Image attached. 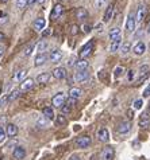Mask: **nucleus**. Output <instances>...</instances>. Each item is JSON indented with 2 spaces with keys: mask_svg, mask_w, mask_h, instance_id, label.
<instances>
[{
  "mask_svg": "<svg viewBox=\"0 0 150 160\" xmlns=\"http://www.w3.org/2000/svg\"><path fill=\"white\" fill-rule=\"evenodd\" d=\"M96 30H98V31H103V24H98V26H96Z\"/></svg>",
  "mask_w": 150,
  "mask_h": 160,
  "instance_id": "48",
  "label": "nucleus"
},
{
  "mask_svg": "<svg viewBox=\"0 0 150 160\" xmlns=\"http://www.w3.org/2000/svg\"><path fill=\"white\" fill-rule=\"evenodd\" d=\"M49 34H50V30H46V31H43V34H42V35H43V37H47Z\"/></svg>",
  "mask_w": 150,
  "mask_h": 160,
  "instance_id": "49",
  "label": "nucleus"
},
{
  "mask_svg": "<svg viewBox=\"0 0 150 160\" xmlns=\"http://www.w3.org/2000/svg\"><path fill=\"white\" fill-rule=\"evenodd\" d=\"M19 94H20V92H19V90H14V92H12L10 96H7V100H8V102H10V101H14V100H15V98H16V97L19 96Z\"/></svg>",
  "mask_w": 150,
  "mask_h": 160,
  "instance_id": "32",
  "label": "nucleus"
},
{
  "mask_svg": "<svg viewBox=\"0 0 150 160\" xmlns=\"http://www.w3.org/2000/svg\"><path fill=\"white\" fill-rule=\"evenodd\" d=\"M45 26H46L45 18H37V19H35V22H34V30L35 31H42L45 28Z\"/></svg>",
  "mask_w": 150,
  "mask_h": 160,
  "instance_id": "15",
  "label": "nucleus"
},
{
  "mask_svg": "<svg viewBox=\"0 0 150 160\" xmlns=\"http://www.w3.org/2000/svg\"><path fill=\"white\" fill-rule=\"evenodd\" d=\"M89 77H91L89 72H88V70H83V72H76L73 78H74L76 82H85V81L89 79Z\"/></svg>",
  "mask_w": 150,
  "mask_h": 160,
  "instance_id": "5",
  "label": "nucleus"
},
{
  "mask_svg": "<svg viewBox=\"0 0 150 160\" xmlns=\"http://www.w3.org/2000/svg\"><path fill=\"white\" fill-rule=\"evenodd\" d=\"M46 47H47V42L46 41H41L37 44V51L39 52V54H42V52L46 50Z\"/></svg>",
  "mask_w": 150,
  "mask_h": 160,
  "instance_id": "29",
  "label": "nucleus"
},
{
  "mask_svg": "<svg viewBox=\"0 0 150 160\" xmlns=\"http://www.w3.org/2000/svg\"><path fill=\"white\" fill-rule=\"evenodd\" d=\"M49 79H50V74L49 73H42V74H39L37 77V82L46 83V82H49Z\"/></svg>",
  "mask_w": 150,
  "mask_h": 160,
  "instance_id": "26",
  "label": "nucleus"
},
{
  "mask_svg": "<svg viewBox=\"0 0 150 160\" xmlns=\"http://www.w3.org/2000/svg\"><path fill=\"white\" fill-rule=\"evenodd\" d=\"M53 77L56 79H64L67 77V70H65V68H56L53 70Z\"/></svg>",
  "mask_w": 150,
  "mask_h": 160,
  "instance_id": "13",
  "label": "nucleus"
},
{
  "mask_svg": "<svg viewBox=\"0 0 150 160\" xmlns=\"http://www.w3.org/2000/svg\"><path fill=\"white\" fill-rule=\"evenodd\" d=\"M56 124H57V125H65V124H67V118H65L64 114H60V116H57Z\"/></svg>",
  "mask_w": 150,
  "mask_h": 160,
  "instance_id": "31",
  "label": "nucleus"
},
{
  "mask_svg": "<svg viewBox=\"0 0 150 160\" xmlns=\"http://www.w3.org/2000/svg\"><path fill=\"white\" fill-rule=\"evenodd\" d=\"M133 51H134L135 55H143L145 51H146V44H145L143 42H138V43H137L135 46H134Z\"/></svg>",
  "mask_w": 150,
  "mask_h": 160,
  "instance_id": "14",
  "label": "nucleus"
},
{
  "mask_svg": "<svg viewBox=\"0 0 150 160\" xmlns=\"http://www.w3.org/2000/svg\"><path fill=\"white\" fill-rule=\"evenodd\" d=\"M94 47H95V42L94 41H89L87 44H84L83 48H81V51H80V58L85 59L87 57H89L92 50H94Z\"/></svg>",
  "mask_w": 150,
  "mask_h": 160,
  "instance_id": "1",
  "label": "nucleus"
},
{
  "mask_svg": "<svg viewBox=\"0 0 150 160\" xmlns=\"http://www.w3.org/2000/svg\"><path fill=\"white\" fill-rule=\"evenodd\" d=\"M43 117L47 120H53L54 118V110H53L50 106H46V108L43 109Z\"/></svg>",
  "mask_w": 150,
  "mask_h": 160,
  "instance_id": "25",
  "label": "nucleus"
},
{
  "mask_svg": "<svg viewBox=\"0 0 150 160\" xmlns=\"http://www.w3.org/2000/svg\"><path fill=\"white\" fill-rule=\"evenodd\" d=\"M91 30H92V26H91V24H89V26H88V24L83 26V31H84V32H89Z\"/></svg>",
  "mask_w": 150,
  "mask_h": 160,
  "instance_id": "42",
  "label": "nucleus"
},
{
  "mask_svg": "<svg viewBox=\"0 0 150 160\" xmlns=\"http://www.w3.org/2000/svg\"><path fill=\"white\" fill-rule=\"evenodd\" d=\"M6 135L8 137H15L18 135V127L15 124H8L6 128Z\"/></svg>",
  "mask_w": 150,
  "mask_h": 160,
  "instance_id": "16",
  "label": "nucleus"
},
{
  "mask_svg": "<svg viewBox=\"0 0 150 160\" xmlns=\"http://www.w3.org/2000/svg\"><path fill=\"white\" fill-rule=\"evenodd\" d=\"M46 61H47V55L46 54H43V52H42V54H38L37 57H35L34 66H37V68H38V66H42Z\"/></svg>",
  "mask_w": 150,
  "mask_h": 160,
  "instance_id": "19",
  "label": "nucleus"
},
{
  "mask_svg": "<svg viewBox=\"0 0 150 160\" xmlns=\"http://www.w3.org/2000/svg\"><path fill=\"white\" fill-rule=\"evenodd\" d=\"M98 139H99V141H101V143H107L110 140V133L105 128H100L98 131Z\"/></svg>",
  "mask_w": 150,
  "mask_h": 160,
  "instance_id": "11",
  "label": "nucleus"
},
{
  "mask_svg": "<svg viewBox=\"0 0 150 160\" xmlns=\"http://www.w3.org/2000/svg\"><path fill=\"white\" fill-rule=\"evenodd\" d=\"M145 16H146V7H145V4H141L138 7V10H137V15H135V22H143Z\"/></svg>",
  "mask_w": 150,
  "mask_h": 160,
  "instance_id": "6",
  "label": "nucleus"
},
{
  "mask_svg": "<svg viewBox=\"0 0 150 160\" xmlns=\"http://www.w3.org/2000/svg\"><path fill=\"white\" fill-rule=\"evenodd\" d=\"M119 50H121V52L123 55H126L127 52H129L130 50H131V44H130V42H125V43H122L121 44V48H119Z\"/></svg>",
  "mask_w": 150,
  "mask_h": 160,
  "instance_id": "28",
  "label": "nucleus"
},
{
  "mask_svg": "<svg viewBox=\"0 0 150 160\" xmlns=\"http://www.w3.org/2000/svg\"><path fill=\"white\" fill-rule=\"evenodd\" d=\"M135 15L134 14H130L129 16H127V20H126V28L129 32H133V31L135 30Z\"/></svg>",
  "mask_w": 150,
  "mask_h": 160,
  "instance_id": "7",
  "label": "nucleus"
},
{
  "mask_svg": "<svg viewBox=\"0 0 150 160\" xmlns=\"http://www.w3.org/2000/svg\"><path fill=\"white\" fill-rule=\"evenodd\" d=\"M74 68H76L77 72H83V70H87V69H88V62H87L85 59H80V61L76 62Z\"/></svg>",
  "mask_w": 150,
  "mask_h": 160,
  "instance_id": "21",
  "label": "nucleus"
},
{
  "mask_svg": "<svg viewBox=\"0 0 150 160\" xmlns=\"http://www.w3.org/2000/svg\"><path fill=\"white\" fill-rule=\"evenodd\" d=\"M91 143H92L91 137L87 136V135L80 136V137H77L76 139V145L78 147V148H88V147L91 145Z\"/></svg>",
  "mask_w": 150,
  "mask_h": 160,
  "instance_id": "2",
  "label": "nucleus"
},
{
  "mask_svg": "<svg viewBox=\"0 0 150 160\" xmlns=\"http://www.w3.org/2000/svg\"><path fill=\"white\" fill-rule=\"evenodd\" d=\"M143 97H145V98H147V97H150V85H149V86L143 90Z\"/></svg>",
  "mask_w": 150,
  "mask_h": 160,
  "instance_id": "39",
  "label": "nucleus"
},
{
  "mask_svg": "<svg viewBox=\"0 0 150 160\" xmlns=\"http://www.w3.org/2000/svg\"><path fill=\"white\" fill-rule=\"evenodd\" d=\"M49 59L51 61V62H60L61 59H62V52H61L60 50H53L51 52H50V55H49Z\"/></svg>",
  "mask_w": 150,
  "mask_h": 160,
  "instance_id": "17",
  "label": "nucleus"
},
{
  "mask_svg": "<svg viewBox=\"0 0 150 160\" xmlns=\"http://www.w3.org/2000/svg\"><path fill=\"white\" fill-rule=\"evenodd\" d=\"M142 104H143L142 100H137L134 102V109H141V108H142Z\"/></svg>",
  "mask_w": 150,
  "mask_h": 160,
  "instance_id": "37",
  "label": "nucleus"
},
{
  "mask_svg": "<svg viewBox=\"0 0 150 160\" xmlns=\"http://www.w3.org/2000/svg\"><path fill=\"white\" fill-rule=\"evenodd\" d=\"M7 101H8V100H7V96H6V97H3V98L0 100V106H2V105H4V104H6Z\"/></svg>",
  "mask_w": 150,
  "mask_h": 160,
  "instance_id": "46",
  "label": "nucleus"
},
{
  "mask_svg": "<svg viewBox=\"0 0 150 160\" xmlns=\"http://www.w3.org/2000/svg\"><path fill=\"white\" fill-rule=\"evenodd\" d=\"M35 3H38V4H43V3H45V0H35Z\"/></svg>",
  "mask_w": 150,
  "mask_h": 160,
  "instance_id": "51",
  "label": "nucleus"
},
{
  "mask_svg": "<svg viewBox=\"0 0 150 160\" xmlns=\"http://www.w3.org/2000/svg\"><path fill=\"white\" fill-rule=\"evenodd\" d=\"M77 32H78V26L73 24L72 27H70V34H72V35H76Z\"/></svg>",
  "mask_w": 150,
  "mask_h": 160,
  "instance_id": "38",
  "label": "nucleus"
},
{
  "mask_svg": "<svg viewBox=\"0 0 150 160\" xmlns=\"http://www.w3.org/2000/svg\"><path fill=\"white\" fill-rule=\"evenodd\" d=\"M38 125H39V127H46V125H45V120H43V118H39V120H38Z\"/></svg>",
  "mask_w": 150,
  "mask_h": 160,
  "instance_id": "44",
  "label": "nucleus"
},
{
  "mask_svg": "<svg viewBox=\"0 0 150 160\" xmlns=\"http://www.w3.org/2000/svg\"><path fill=\"white\" fill-rule=\"evenodd\" d=\"M4 51H6V46H4L3 43H0V57L4 54Z\"/></svg>",
  "mask_w": 150,
  "mask_h": 160,
  "instance_id": "43",
  "label": "nucleus"
},
{
  "mask_svg": "<svg viewBox=\"0 0 150 160\" xmlns=\"http://www.w3.org/2000/svg\"><path fill=\"white\" fill-rule=\"evenodd\" d=\"M24 156H26V149L23 147H16L14 149V152H12V158L15 160H22V159H24Z\"/></svg>",
  "mask_w": 150,
  "mask_h": 160,
  "instance_id": "10",
  "label": "nucleus"
},
{
  "mask_svg": "<svg viewBox=\"0 0 150 160\" xmlns=\"http://www.w3.org/2000/svg\"><path fill=\"white\" fill-rule=\"evenodd\" d=\"M147 32L150 34V22H149V24H147Z\"/></svg>",
  "mask_w": 150,
  "mask_h": 160,
  "instance_id": "52",
  "label": "nucleus"
},
{
  "mask_svg": "<svg viewBox=\"0 0 150 160\" xmlns=\"http://www.w3.org/2000/svg\"><path fill=\"white\" fill-rule=\"evenodd\" d=\"M7 137V135H6V129H4V128L0 125V143H2V141L4 140Z\"/></svg>",
  "mask_w": 150,
  "mask_h": 160,
  "instance_id": "36",
  "label": "nucleus"
},
{
  "mask_svg": "<svg viewBox=\"0 0 150 160\" xmlns=\"http://www.w3.org/2000/svg\"><path fill=\"white\" fill-rule=\"evenodd\" d=\"M110 39H111V42L121 39V28H119V27H114L111 31H110Z\"/></svg>",
  "mask_w": 150,
  "mask_h": 160,
  "instance_id": "20",
  "label": "nucleus"
},
{
  "mask_svg": "<svg viewBox=\"0 0 150 160\" xmlns=\"http://www.w3.org/2000/svg\"><path fill=\"white\" fill-rule=\"evenodd\" d=\"M62 12H64V7L61 6V4H56V6L53 7V10H51L50 18L51 19H58V18L62 15Z\"/></svg>",
  "mask_w": 150,
  "mask_h": 160,
  "instance_id": "9",
  "label": "nucleus"
},
{
  "mask_svg": "<svg viewBox=\"0 0 150 160\" xmlns=\"http://www.w3.org/2000/svg\"><path fill=\"white\" fill-rule=\"evenodd\" d=\"M131 129V122L130 121H122L121 124L118 125V132L125 135V133H129Z\"/></svg>",
  "mask_w": 150,
  "mask_h": 160,
  "instance_id": "12",
  "label": "nucleus"
},
{
  "mask_svg": "<svg viewBox=\"0 0 150 160\" xmlns=\"http://www.w3.org/2000/svg\"><path fill=\"white\" fill-rule=\"evenodd\" d=\"M83 94V90L78 88H72L69 90V98H73V100H78Z\"/></svg>",
  "mask_w": 150,
  "mask_h": 160,
  "instance_id": "18",
  "label": "nucleus"
},
{
  "mask_svg": "<svg viewBox=\"0 0 150 160\" xmlns=\"http://www.w3.org/2000/svg\"><path fill=\"white\" fill-rule=\"evenodd\" d=\"M121 74H123V68H116L115 69V77L118 78Z\"/></svg>",
  "mask_w": 150,
  "mask_h": 160,
  "instance_id": "41",
  "label": "nucleus"
},
{
  "mask_svg": "<svg viewBox=\"0 0 150 160\" xmlns=\"http://www.w3.org/2000/svg\"><path fill=\"white\" fill-rule=\"evenodd\" d=\"M107 2V0H98V7H101V6H104V3Z\"/></svg>",
  "mask_w": 150,
  "mask_h": 160,
  "instance_id": "47",
  "label": "nucleus"
},
{
  "mask_svg": "<svg viewBox=\"0 0 150 160\" xmlns=\"http://www.w3.org/2000/svg\"><path fill=\"white\" fill-rule=\"evenodd\" d=\"M2 38H4V35H3L2 32H0V39H2Z\"/></svg>",
  "mask_w": 150,
  "mask_h": 160,
  "instance_id": "54",
  "label": "nucleus"
},
{
  "mask_svg": "<svg viewBox=\"0 0 150 160\" xmlns=\"http://www.w3.org/2000/svg\"><path fill=\"white\" fill-rule=\"evenodd\" d=\"M16 6H18V8L23 10L24 7H27V0H18V2H16Z\"/></svg>",
  "mask_w": 150,
  "mask_h": 160,
  "instance_id": "35",
  "label": "nucleus"
},
{
  "mask_svg": "<svg viewBox=\"0 0 150 160\" xmlns=\"http://www.w3.org/2000/svg\"><path fill=\"white\" fill-rule=\"evenodd\" d=\"M114 155H115V151H114L112 147H104L103 151H101L100 158L101 160H112Z\"/></svg>",
  "mask_w": 150,
  "mask_h": 160,
  "instance_id": "4",
  "label": "nucleus"
},
{
  "mask_svg": "<svg viewBox=\"0 0 150 160\" xmlns=\"http://www.w3.org/2000/svg\"><path fill=\"white\" fill-rule=\"evenodd\" d=\"M33 86H34V79L27 78V79H23V81L20 82L19 90L20 92H27V90H30V89H33Z\"/></svg>",
  "mask_w": 150,
  "mask_h": 160,
  "instance_id": "8",
  "label": "nucleus"
},
{
  "mask_svg": "<svg viewBox=\"0 0 150 160\" xmlns=\"http://www.w3.org/2000/svg\"><path fill=\"white\" fill-rule=\"evenodd\" d=\"M68 160H81V159H80V156H77V155H72Z\"/></svg>",
  "mask_w": 150,
  "mask_h": 160,
  "instance_id": "45",
  "label": "nucleus"
},
{
  "mask_svg": "<svg viewBox=\"0 0 150 160\" xmlns=\"http://www.w3.org/2000/svg\"><path fill=\"white\" fill-rule=\"evenodd\" d=\"M139 125L142 127V128H146V127H149V125H150V118H141Z\"/></svg>",
  "mask_w": 150,
  "mask_h": 160,
  "instance_id": "34",
  "label": "nucleus"
},
{
  "mask_svg": "<svg viewBox=\"0 0 150 160\" xmlns=\"http://www.w3.org/2000/svg\"><path fill=\"white\" fill-rule=\"evenodd\" d=\"M51 104L54 108H61L65 104V94L64 93H57V94L51 98Z\"/></svg>",
  "mask_w": 150,
  "mask_h": 160,
  "instance_id": "3",
  "label": "nucleus"
},
{
  "mask_svg": "<svg viewBox=\"0 0 150 160\" xmlns=\"http://www.w3.org/2000/svg\"><path fill=\"white\" fill-rule=\"evenodd\" d=\"M0 2H2V3H7L8 0H0Z\"/></svg>",
  "mask_w": 150,
  "mask_h": 160,
  "instance_id": "53",
  "label": "nucleus"
},
{
  "mask_svg": "<svg viewBox=\"0 0 150 160\" xmlns=\"http://www.w3.org/2000/svg\"><path fill=\"white\" fill-rule=\"evenodd\" d=\"M26 74H27V72H26V70H19V72H16V73L14 74V81H16V82H22V81L24 79Z\"/></svg>",
  "mask_w": 150,
  "mask_h": 160,
  "instance_id": "24",
  "label": "nucleus"
},
{
  "mask_svg": "<svg viewBox=\"0 0 150 160\" xmlns=\"http://www.w3.org/2000/svg\"><path fill=\"white\" fill-rule=\"evenodd\" d=\"M34 47H35V46H34V44H30V46H29V47H26V50L23 51V54H24L26 57L31 55V52L34 51Z\"/></svg>",
  "mask_w": 150,
  "mask_h": 160,
  "instance_id": "33",
  "label": "nucleus"
},
{
  "mask_svg": "<svg viewBox=\"0 0 150 160\" xmlns=\"http://www.w3.org/2000/svg\"><path fill=\"white\" fill-rule=\"evenodd\" d=\"M134 77H135V73H134V70H129V77H127V78H129V81L131 82V81H133V79H134Z\"/></svg>",
  "mask_w": 150,
  "mask_h": 160,
  "instance_id": "40",
  "label": "nucleus"
},
{
  "mask_svg": "<svg viewBox=\"0 0 150 160\" xmlns=\"http://www.w3.org/2000/svg\"><path fill=\"white\" fill-rule=\"evenodd\" d=\"M34 3H35V0H27V6H31Z\"/></svg>",
  "mask_w": 150,
  "mask_h": 160,
  "instance_id": "50",
  "label": "nucleus"
},
{
  "mask_svg": "<svg viewBox=\"0 0 150 160\" xmlns=\"http://www.w3.org/2000/svg\"><path fill=\"white\" fill-rule=\"evenodd\" d=\"M76 18H77V19H80V20H84L85 18H88V11L84 7L77 8V10H76Z\"/></svg>",
  "mask_w": 150,
  "mask_h": 160,
  "instance_id": "22",
  "label": "nucleus"
},
{
  "mask_svg": "<svg viewBox=\"0 0 150 160\" xmlns=\"http://www.w3.org/2000/svg\"><path fill=\"white\" fill-rule=\"evenodd\" d=\"M114 4H110V6L107 7V10H105V14H104V22H108L111 20V18L114 15Z\"/></svg>",
  "mask_w": 150,
  "mask_h": 160,
  "instance_id": "23",
  "label": "nucleus"
},
{
  "mask_svg": "<svg viewBox=\"0 0 150 160\" xmlns=\"http://www.w3.org/2000/svg\"><path fill=\"white\" fill-rule=\"evenodd\" d=\"M150 73V66L149 65H142L139 68V77L141 75H145V74H149Z\"/></svg>",
  "mask_w": 150,
  "mask_h": 160,
  "instance_id": "30",
  "label": "nucleus"
},
{
  "mask_svg": "<svg viewBox=\"0 0 150 160\" xmlns=\"http://www.w3.org/2000/svg\"><path fill=\"white\" fill-rule=\"evenodd\" d=\"M121 44H122V41H121V39H118V41L111 42V46H110V51H111V52L118 51L119 48H121Z\"/></svg>",
  "mask_w": 150,
  "mask_h": 160,
  "instance_id": "27",
  "label": "nucleus"
}]
</instances>
